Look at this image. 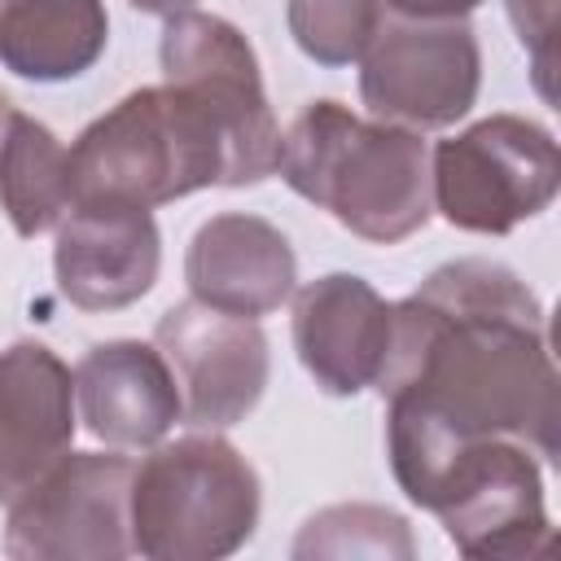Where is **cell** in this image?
I'll return each instance as SVG.
<instances>
[{"label": "cell", "instance_id": "obj_5", "mask_svg": "<svg viewBox=\"0 0 561 561\" xmlns=\"http://www.w3.org/2000/svg\"><path fill=\"white\" fill-rule=\"evenodd\" d=\"M561 188V153L548 127L522 114H491L430 153L434 210L478 237H504L543 215Z\"/></svg>", "mask_w": 561, "mask_h": 561}, {"label": "cell", "instance_id": "obj_10", "mask_svg": "<svg viewBox=\"0 0 561 561\" xmlns=\"http://www.w3.org/2000/svg\"><path fill=\"white\" fill-rule=\"evenodd\" d=\"M153 346L180 390V421L193 430H228L245 421L267 390V337L259 320L184 298L162 311Z\"/></svg>", "mask_w": 561, "mask_h": 561}, {"label": "cell", "instance_id": "obj_7", "mask_svg": "<svg viewBox=\"0 0 561 561\" xmlns=\"http://www.w3.org/2000/svg\"><path fill=\"white\" fill-rule=\"evenodd\" d=\"M412 504L430 508L465 557H548L557 548L539 456L508 438L456 451Z\"/></svg>", "mask_w": 561, "mask_h": 561}, {"label": "cell", "instance_id": "obj_8", "mask_svg": "<svg viewBox=\"0 0 561 561\" xmlns=\"http://www.w3.org/2000/svg\"><path fill=\"white\" fill-rule=\"evenodd\" d=\"M131 460L66 451L9 504L4 552L18 561H118L131 557Z\"/></svg>", "mask_w": 561, "mask_h": 561}, {"label": "cell", "instance_id": "obj_6", "mask_svg": "<svg viewBox=\"0 0 561 561\" xmlns=\"http://www.w3.org/2000/svg\"><path fill=\"white\" fill-rule=\"evenodd\" d=\"M158 61L162 83L184 88L224 127L232 153V188L276 175L280 123L267 105L259 57L228 18L202 9L167 13Z\"/></svg>", "mask_w": 561, "mask_h": 561}, {"label": "cell", "instance_id": "obj_2", "mask_svg": "<svg viewBox=\"0 0 561 561\" xmlns=\"http://www.w3.org/2000/svg\"><path fill=\"white\" fill-rule=\"evenodd\" d=\"M276 171L298 197L373 245H394L434 215L430 149L421 131L359 118L333 96L298 110L280 136Z\"/></svg>", "mask_w": 561, "mask_h": 561}, {"label": "cell", "instance_id": "obj_13", "mask_svg": "<svg viewBox=\"0 0 561 561\" xmlns=\"http://www.w3.org/2000/svg\"><path fill=\"white\" fill-rule=\"evenodd\" d=\"M75 443V373L44 342L0 351V504H13Z\"/></svg>", "mask_w": 561, "mask_h": 561}, {"label": "cell", "instance_id": "obj_9", "mask_svg": "<svg viewBox=\"0 0 561 561\" xmlns=\"http://www.w3.org/2000/svg\"><path fill=\"white\" fill-rule=\"evenodd\" d=\"M482 53L469 22L381 18L359 57V101L377 123L434 131L465 118L478 101Z\"/></svg>", "mask_w": 561, "mask_h": 561}, {"label": "cell", "instance_id": "obj_22", "mask_svg": "<svg viewBox=\"0 0 561 561\" xmlns=\"http://www.w3.org/2000/svg\"><path fill=\"white\" fill-rule=\"evenodd\" d=\"M140 13H180V9H193V0H131Z\"/></svg>", "mask_w": 561, "mask_h": 561}, {"label": "cell", "instance_id": "obj_12", "mask_svg": "<svg viewBox=\"0 0 561 561\" xmlns=\"http://www.w3.org/2000/svg\"><path fill=\"white\" fill-rule=\"evenodd\" d=\"M162 263L158 224L140 206H75L57 224L53 272L57 289L79 311H118L140 302Z\"/></svg>", "mask_w": 561, "mask_h": 561}, {"label": "cell", "instance_id": "obj_16", "mask_svg": "<svg viewBox=\"0 0 561 561\" xmlns=\"http://www.w3.org/2000/svg\"><path fill=\"white\" fill-rule=\"evenodd\" d=\"M105 0H0V66L18 79H75L105 53Z\"/></svg>", "mask_w": 561, "mask_h": 561}, {"label": "cell", "instance_id": "obj_1", "mask_svg": "<svg viewBox=\"0 0 561 561\" xmlns=\"http://www.w3.org/2000/svg\"><path fill=\"white\" fill-rule=\"evenodd\" d=\"M386 399V456L412 500L456 451L491 438L557 456V364L530 285L491 259L443 263L394 302L373 381Z\"/></svg>", "mask_w": 561, "mask_h": 561}, {"label": "cell", "instance_id": "obj_23", "mask_svg": "<svg viewBox=\"0 0 561 561\" xmlns=\"http://www.w3.org/2000/svg\"><path fill=\"white\" fill-rule=\"evenodd\" d=\"M9 114H13V105H9V96L0 92V140H4V123H9Z\"/></svg>", "mask_w": 561, "mask_h": 561}, {"label": "cell", "instance_id": "obj_21", "mask_svg": "<svg viewBox=\"0 0 561 561\" xmlns=\"http://www.w3.org/2000/svg\"><path fill=\"white\" fill-rule=\"evenodd\" d=\"M377 4H381V13L403 18V22H460L482 0H377Z\"/></svg>", "mask_w": 561, "mask_h": 561}, {"label": "cell", "instance_id": "obj_17", "mask_svg": "<svg viewBox=\"0 0 561 561\" xmlns=\"http://www.w3.org/2000/svg\"><path fill=\"white\" fill-rule=\"evenodd\" d=\"M0 206L18 237L53 232L75 210L70 149L22 110L9 114L0 140Z\"/></svg>", "mask_w": 561, "mask_h": 561}, {"label": "cell", "instance_id": "obj_11", "mask_svg": "<svg viewBox=\"0 0 561 561\" xmlns=\"http://www.w3.org/2000/svg\"><path fill=\"white\" fill-rule=\"evenodd\" d=\"M294 298V351L311 381L324 394H359L377 381L386 351L394 302H386L364 276L329 272L307 280Z\"/></svg>", "mask_w": 561, "mask_h": 561}, {"label": "cell", "instance_id": "obj_20", "mask_svg": "<svg viewBox=\"0 0 561 561\" xmlns=\"http://www.w3.org/2000/svg\"><path fill=\"white\" fill-rule=\"evenodd\" d=\"M508 18L517 26V39L526 44L535 61V88L543 101H552V39H557V0H508Z\"/></svg>", "mask_w": 561, "mask_h": 561}, {"label": "cell", "instance_id": "obj_19", "mask_svg": "<svg viewBox=\"0 0 561 561\" xmlns=\"http://www.w3.org/2000/svg\"><path fill=\"white\" fill-rule=\"evenodd\" d=\"M377 0H289L285 22L294 44L320 66H351L364 57L381 26Z\"/></svg>", "mask_w": 561, "mask_h": 561}, {"label": "cell", "instance_id": "obj_3", "mask_svg": "<svg viewBox=\"0 0 561 561\" xmlns=\"http://www.w3.org/2000/svg\"><path fill=\"white\" fill-rule=\"evenodd\" d=\"M75 206H167L206 184L232 188L224 127L171 83L127 92L70 145Z\"/></svg>", "mask_w": 561, "mask_h": 561}, {"label": "cell", "instance_id": "obj_18", "mask_svg": "<svg viewBox=\"0 0 561 561\" xmlns=\"http://www.w3.org/2000/svg\"><path fill=\"white\" fill-rule=\"evenodd\" d=\"M412 530L399 513L381 504H333L307 517V526L294 539V557H412Z\"/></svg>", "mask_w": 561, "mask_h": 561}, {"label": "cell", "instance_id": "obj_14", "mask_svg": "<svg viewBox=\"0 0 561 561\" xmlns=\"http://www.w3.org/2000/svg\"><path fill=\"white\" fill-rule=\"evenodd\" d=\"M188 298L232 311V316H267L298 289V259L289 237L245 210H228L206 219L184 254Z\"/></svg>", "mask_w": 561, "mask_h": 561}, {"label": "cell", "instance_id": "obj_15", "mask_svg": "<svg viewBox=\"0 0 561 561\" xmlns=\"http://www.w3.org/2000/svg\"><path fill=\"white\" fill-rule=\"evenodd\" d=\"M75 408L92 438L136 451L162 443L180 421V390L158 346L118 337L75 364Z\"/></svg>", "mask_w": 561, "mask_h": 561}, {"label": "cell", "instance_id": "obj_4", "mask_svg": "<svg viewBox=\"0 0 561 561\" xmlns=\"http://www.w3.org/2000/svg\"><path fill=\"white\" fill-rule=\"evenodd\" d=\"M263 508L254 465L215 430L153 447L131 469V552L215 561L237 552Z\"/></svg>", "mask_w": 561, "mask_h": 561}]
</instances>
